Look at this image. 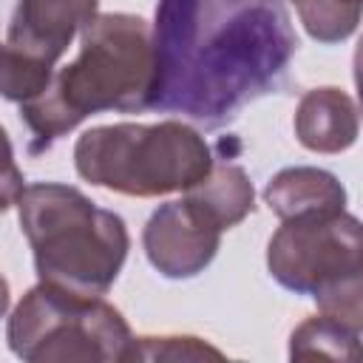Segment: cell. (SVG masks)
Returning <instances> with one entry per match:
<instances>
[{"label":"cell","mask_w":363,"mask_h":363,"mask_svg":"<svg viewBox=\"0 0 363 363\" xmlns=\"http://www.w3.org/2000/svg\"><path fill=\"white\" fill-rule=\"evenodd\" d=\"M360 116L352 96L340 88H312L295 108V136L306 150L340 153L354 145Z\"/></svg>","instance_id":"cell-9"},{"label":"cell","mask_w":363,"mask_h":363,"mask_svg":"<svg viewBox=\"0 0 363 363\" xmlns=\"http://www.w3.org/2000/svg\"><path fill=\"white\" fill-rule=\"evenodd\" d=\"M184 196L199 201L218 224L221 230H230L241 224L255 210V190L241 164L233 162H213L210 173L193 184Z\"/></svg>","instance_id":"cell-11"},{"label":"cell","mask_w":363,"mask_h":363,"mask_svg":"<svg viewBox=\"0 0 363 363\" xmlns=\"http://www.w3.org/2000/svg\"><path fill=\"white\" fill-rule=\"evenodd\" d=\"M354 88H357V102L363 111V34L354 45Z\"/></svg>","instance_id":"cell-15"},{"label":"cell","mask_w":363,"mask_h":363,"mask_svg":"<svg viewBox=\"0 0 363 363\" xmlns=\"http://www.w3.org/2000/svg\"><path fill=\"white\" fill-rule=\"evenodd\" d=\"M79 54L51 85L20 105L31 153L48 150L85 116L102 111H150L156 88L153 28L136 14H96L79 34Z\"/></svg>","instance_id":"cell-2"},{"label":"cell","mask_w":363,"mask_h":363,"mask_svg":"<svg viewBox=\"0 0 363 363\" xmlns=\"http://www.w3.org/2000/svg\"><path fill=\"white\" fill-rule=\"evenodd\" d=\"M150 111L224 128L281 88L298 34L281 0H159Z\"/></svg>","instance_id":"cell-1"},{"label":"cell","mask_w":363,"mask_h":363,"mask_svg":"<svg viewBox=\"0 0 363 363\" xmlns=\"http://www.w3.org/2000/svg\"><path fill=\"white\" fill-rule=\"evenodd\" d=\"M96 9L99 0H17L3 48L54 68L71 40L99 14Z\"/></svg>","instance_id":"cell-8"},{"label":"cell","mask_w":363,"mask_h":363,"mask_svg":"<svg viewBox=\"0 0 363 363\" xmlns=\"http://www.w3.org/2000/svg\"><path fill=\"white\" fill-rule=\"evenodd\" d=\"M264 199L269 210L284 221L303 213H326V210H343L346 207V190L337 182L335 173L320 167H284L278 170Z\"/></svg>","instance_id":"cell-10"},{"label":"cell","mask_w":363,"mask_h":363,"mask_svg":"<svg viewBox=\"0 0 363 363\" xmlns=\"http://www.w3.org/2000/svg\"><path fill=\"white\" fill-rule=\"evenodd\" d=\"M221 244V224L190 196L167 201L147 218L142 247L153 269L182 281L204 272Z\"/></svg>","instance_id":"cell-7"},{"label":"cell","mask_w":363,"mask_h":363,"mask_svg":"<svg viewBox=\"0 0 363 363\" xmlns=\"http://www.w3.org/2000/svg\"><path fill=\"white\" fill-rule=\"evenodd\" d=\"M224 360V352L204 343L193 335H162V337H133L128 346L125 360L139 363H162V360Z\"/></svg>","instance_id":"cell-14"},{"label":"cell","mask_w":363,"mask_h":363,"mask_svg":"<svg viewBox=\"0 0 363 363\" xmlns=\"http://www.w3.org/2000/svg\"><path fill=\"white\" fill-rule=\"evenodd\" d=\"M213 162L204 136L179 119L99 125L74 145V164L85 182L139 199L187 193L210 173Z\"/></svg>","instance_id":"cell-4"},{"label":"cell","mask_w":363,"mask_h":363,"mask_svg":"<svg viewBox=\"0 0 363 363\" xmlns=\"http://www.w3.org/2000/svg\"><path fill=\"white\" fill-rule=\"evenodd\" d=\"M17 216L43 284L79 295H105L113 286L130 247L122 216L57 182L23 187Z\"/></svg>","instance_id":"cell-3"},{"label":"cell","mask_w":363,"mask_h":363,"mask_svg":"<svg viewBox=\"0 0 363 363\" xmlns=\"http://www.w3.org/2000/svg\"><path fill=\"white\" fill-rule=\"evenodd\" d=\"M9 349L28 363H113L133 340L128 320L99 295L31 286L9 315Z\"/></svg>","instance_id":"cell-6"},{"label":"cell","mask_w":363,"mask_h":363,"mask_svg":"<svg viewBox=\"0 0 363 363\" xmlns=\"http://www.w3.org/2000/svg\"><path fill=\"white\" fill-rule=\"evenodd\" d=\"M354 3H363V0H354Z\"/></svg>","instance_id":"cell-16"},{"label":"cell","mask_w":363,"mask_h":363,"mask_svg":"<svg viewBox=\"0 0 363 363\" xmlns=\"http://www.w3.org/2000/svg\"><path fill=\"white\" fill-rule=\"evenodd\" d=\"M289 357L292 360H346V363H363V343L360 332L349 329L346 323L315 315L306 318L289 337Z\"/></svg>","instance_id":"cell-12"},{"label":"cell","mask_w":363,"mask_h":363,"mask_svg":"<svg viewBox=\"0 0 363 363\" xmlns=\"http://www.w3.org/2000/svg\"><path fill=\"white\" fill-rule=\"evenodd\" d=\"M306 34L318 43H340L354 34L363 17V3L354 0H292Z\"/></svg>","instance_id":"cell-13"},{"label":"cell","mask_w":363,"mask_h":363,"mask_svg":"<svg viewBox=\"0 0 363 363\" xmlns=\"http://www.w3.org/2000/svg\"><path fill=\"white\" fill-rule=\"evenodd\" d=\"M269 275L318 309L363 332V221L346 210L284 218L267 244Z\"/></svg>","instance_id":"cell-5"}]
</instances>
